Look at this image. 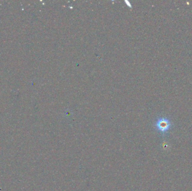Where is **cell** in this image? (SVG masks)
<instances>
[{
  "label": "cell",
  "instance_id": "obj_1",
  "mask_svg": "<svg viewBox=\"0 0 192 191\" xmlns=\"http://www.w3.org/2000/svg\"><path fill=\"white\" fill-rule=\"evenodd\" d=\"M171 127V123L166 118H160L155 123V127L162 133H165Z\"/></svg>",
  "mask_w": 192,
  "mask_h": 191
}]
</instances>
